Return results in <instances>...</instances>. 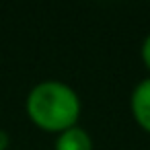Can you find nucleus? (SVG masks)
Wrapping results in <instances>:
<instances>
[{
    "instance_id": "obj_4",
    "label": "nucleus",
    "mask_w": 150,
    "mask_h": 150,
    "mask_svg": "<svg viewBox=\"0 0 150 150\" xmlns=\"http://www.w3.org/2000/svg\"><path fill=\"white\" fill-rule=\"evenodd\" d=\"M140 56H142V62L146 66V70L150 72V33L146 35V39L142 41V47H140Z\"/></svg>"
},
{
    "instance_id": "obj_5",
    "label": "nucleus",
    "mask_w": 150,
    "mask_h": 150,
    "mask_svg": "<svg viewBox=\"0 0 150 150\" xmlns=\"http://www.w3.org/2000/svg\"><path fill=\"white\" fill-rule=\"evenodd\" d=\"M8 144H11V136H8V132H6V129H0V150H6Z\"/></svg>"
},
{
    "instance_id": "obj_1",
    "label": "nucleus",
    "mask_w": 150,
    "mask_h": 150,
    "mask_svg": "<svg viewBox=\"0 0 150 150\" xmlns=\"http://www.w3.org/2000/svg\"><path fill=\"white\" fill-rule=\"evenodd\" d=\"M25 109L39 129L62 134L76 125L80 99L76 91L62 80H41L29 91Z\"/></svg>"
},
{
    "instance_id": "obj_3",
    "label": "nucleus",
    "mask_w": 150,
    "mask_h": 150,
    "mask_svg": "<svg viewBox=\"0 0 150 150\" xmlns=\"http://www.w3.org/2000/svg\"><path fill=\"white\" fill-rule=\"evenodd\" d=\"M54 150H93V138L88 136V132L84 127L74 125V127L58 134Z\"/></svg>"
},
{
    "instance_id": "obj_2",
    "label": "nucleus",
    "mask_w": 150,
    "mask_h": 150,
    "mask_svg": "<svg viewBox=\"0 0 150 150\" xmlns=\"http://www.w3.org/2000/svg\"><path fill=\"white\" fill-rule=\"evenodd\" d=\"M129 107L136 123L150 134V76L140 80L129 97Z\"/></svg>"
}]
</instances>
